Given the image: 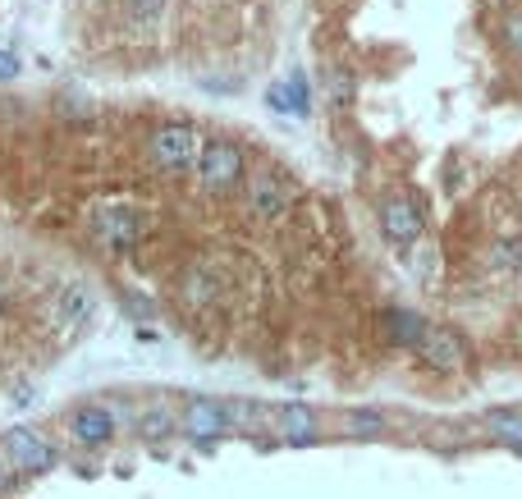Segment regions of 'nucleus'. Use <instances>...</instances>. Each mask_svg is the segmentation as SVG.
<instances>
[{
  "label": "nucleus",
  "mask_w": 522,
  "mask_h": 499,
  "mask_svg": "<svg viewBox=\"0 0 522 499\" xmlns=\"http://www.w3.org/2000/svg\"><path fill=\"white\" fill-rule=\"evenodd\" d=\"M275 426H280V440L289 449H303V445H312V440H321V422H316V413L303 408V403L280 408V413H275Z\"/></svg>",
  "instance_id": "9"
},
{
  "label": "nucleus",
  "mask_w": 522,
  "mask_h": 499,
  "mask_svg": "<svg viewBox=\"0 0 522 499\" xmlns=\"http://www.w3.org/2000/svg\"><path fill=\"white\" fill-rule=\"evenodd\" d=\"M490 266L500 271H522V239H500L490 248Z\"/></svg>",
  "instance_id": "16"
},
{
  "label": "nucleus",
  "mask_w": 522,
  "mask_h": 499,
  "mask_svg": "<svg viewBox=\"0 0 522 499\" xmlns=\"http://www.w3.org/2000/svg\"><path fill=\"white\" fill-rule=\"evenodd\" d=\"M87 316H92V293L83 284L60 289V298H55V326H60V335H78V326H83Z\"/></svg>",
  "instance_id": "11"
},
{
  "label": "nucleus",
  "mask_w": 522,
  "mask_h": 499,
  "mask_svg": "<svg viewBox=\"0 0 522 499\" xmlns=\"http://www.w3.org/2000/svg\"><path fill=\"white\" fill-rule=\"evenodd\" d=\"M381 330H385V339L390 344H399V348H417L426 339V321L417 312H408V307H390V312L381 316Z\"/></svg>",
  "instance_id": "12"
},
{
  "label": "nucleus",
  "mask_w": 522,
  "mask_h": 499,
  "mask_svg": "<svg viewBox=\"0 0 522 499\" xmlns=\"http://www.w3.org/2000/svg\"><path fill=\"white\" fill-rule=\"evenodd\" d=\"M19 55L14 51H5V46H0V83H14V78H19Z\"/></svg>",
  "instance_id": "19"
},
{
  "label": "nucleus",
  "mask_w": 522,
  "mask_h": 499,
  "mask_svg": "<svg viewBox=\"0 0 522 499\" xmlns=\"http://www.w3.org/2000/svg\"><path fill=\"white\" fill-rule=\"evenodd\" d=\"M385 431V413H376V408H358V413L344 417V435H376Z\"/></svg>",
  "instance_id": "15"
},
{
  "label": "nucleus",
  "mask_w": 522,
  "mask_h": 499,
  "mask_svg": "<svg viewBox=\"0 0 522 499\" xmlns=\"http://www.w3.org/2000/svg\"><path fill=\"white\" fill-rule=\"evenodd\" d=\"M92 239L106 252H129L142 243V216L133 207H106L92 216Z\"/></svg>",
  "instance_id": "4"
},
{
  "label": "nucleus",
  "mask_w": 522,
  "mask_h": 499,
  "mask_svg": "<svg viewBox=\"0 0 522 499\" xmlns=\"http://www.w3.org/2000/svg\"><path fill=\"white\" fill-rule=\"evenodd\" d=\"M504 42H509V46H513V55L522 60V14H513V19L504 23Z\"/></svg>",
  "instance_id": "20"
},
{
  "label": "nucleus",
  "mask_w": 522,
  "mask_h": 499,
  "mask_svg": "<svg viewBox=\"0 0 522 499\" xmlns=\"http://www.w3.org/2000/svg\"><path fill=\"white\" fill-rule=\"evenodd\" d=\"M0 449L19 472H51L55 467V445L46 435H37L33 426H10L0 435Z\"/></svg>",
  "instance_id": "3"
},
{
  "label": "nucleus",
  "mask_w": 522,
  "mask_h": 499,
  "mask_svg": "<svg viewBox=\"0 0 522 499\" xmlns=\"http://www.w3.org/2000/svg\"><path fill=\"white\" fill-rule=\"evenodd\" d=\"M481 431L495 440V445L522 454V408H495V413L481 417Z\"/></svg>",
  "instance_id": "13"
},
{
  "label": "nucleus",
  "mask_w": 522,
  "mask_h": 499,
  "mask_svg": "<svg viewBox=\"0 0 522 499\" xmlns=\"http://www.w3.org/2000/svg\"><path fill=\"white\" fill-rule=\"evenodd\" d=\"M381 234L394 243V248H413L417 239H422V211H417L413 197H385L381 202Z\"/></svg>",
  "instance_id": "6"
},
{
  "label": "nucleus",
  "mask_w": 522,
  "mask_h": 499,
  "mask_svg": "<svg viewBox=\"0 0 522 499\" xmlns=\"http://www.w3.org/2000/svg\"><path fill=\"white\" fill-rule=\"evenodd\" d=\"M417 358H422L431 371H458L463 362H468V344H463L458 330L431 326V330H426V339L417 344Z\"/></svg>",
  "instance_id": "7"
},
{
  "label": "nucleus",
  "mask_w": 522,
  "mask_h": 499,
  "mask_svg": "<svg viewBox=\"0 0 522 499\" xmlns=\"http://www.w3.org/2000/svg\"><path fill=\"white\" fill-rule=\"evenodd\" d=\"M197 179L207 188H234L243 179V152L234 147V142H225V138H216V142H207L202 147V156H197Z\"/></svg>",
  "instance_id": "5"
},
{
  "label": "nucleus",
  "mask_w": 522,
  "mask_h": 499,
  "mask_svg": "<svg viewBox=\"0 0 522 499\" xmlns=\"http://www.w3.org/2000/svg\"><path fill=\"white\" fill-rule=\"evenodd\" d=\"M289 202H294V193H289V184H284L280 174H252L248 211L257 220H280L284 211H289Z\"/></svg>",
  "instance_id": "8"
},
{
  "label": "nucleus",
  "mask_w": 522,
  "mask_h": 499,
  "mask_svg": "<svg viewBox=\"0 0 522 499\" xmlns=\"http://www.w3.org/2000/svg\"><path fill=\"white\" fill-rule=\"evenodd\" d=\"M229 426H234V417H229V408L216 399H193L184 408V417H179V431H184L202 454H211V445H216L220 435H229Z\"/></svg>",
  "instance_id": "2"
},
{
  "label": "nucleus",
  "mask_w": 522,
  "mask_h": 499,
  "mask_svg": "<svg viewBox=\"0 0 522 499\" xmlns=\"http://www.w3.org/2000/svg\"><path fill=\"white\" fill-rule=\"evenodd\" d=\"M0 307H5V289H0Z\"/></svg>",
  "instance_id": "21"
},
{
  "label": "nucleus",
  "mask_w": 522,
  "mask_h": 499,
  "mask_svg": "<svg viewBox=\"0 0 522 499\" xmlns=\"http://www.w3.org/2000/svg\"><path fill=\"white\" fill-rule=\"evenodd\" d=\"M120 10L129 14L133 23H152V19H161V14L170 10V0H120Z\"/></svg>",
  "instance_id": "17"
},
{
  "label": "nucleus",
  "mask_w": 522,
  "mask_h": 499,
  "mask_svg": "<svg viewBox=\"0 0 522 499\" xmlns=\"http://www.w3.org/2000/svg\"><path fill=\"white\" fill-rule=\"evenodd\" d=\"M69 435L87 449H101L115 435V417H110V408H78L74 422H69Z\"/></svg>",
  "instance_id": "10"
},
{
  "label": "nucleus",
  "mask_w": 522,
  "mask_h": 499,
  "mask_svg": "<svg viewBox=\"0 0 522 499\" xmlns=\"http://www.w3.org/2000/svg\"><path fill=\"white\" fill-rule=\"evenodd\" d=\"M266 101H271L275 110H289V115H307V106H312V92H307V83L294 74L289 83H275Z\"/></svg>",
  "instance_id": "14"
},
{
  "label": "nucleus",
  "mask_w": 522,
  "mask_h": 499,
  "mask_svg": "<svg viewBox=\"0 0 522 499\" xmlns=\"http://www.w3.org/2000/svg\"><path fill=\"white\" fill-rule=\"evenodd\" d=\"M174 426H179V417L165 413V408H152V413H147V417L138 422V431L147 435V440H161V435H170Z\"/></svg>",
  "instance_id": "18"
},
{
  "label": "nucleus",
  "mask_w": 522,
  "mask_h": 499,
  "mask_svg": "<svg viewBox=\"0 0 522 499\" xmlns=\"http://www.w3.org/2000/svg\"><path fill=\"white\" fill-rule=\"evenodd\" d=\"M202 147H207V142L197 138L193 124H161V129L147 138V161H152L156 170L184 174V170H197Z\"/></svg>",
  "instance_id": "1"
}]
</instances>
